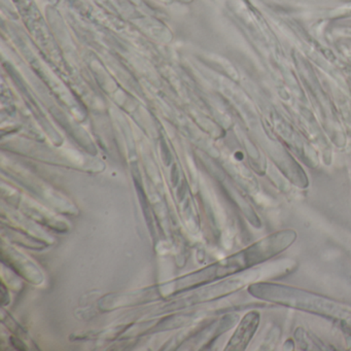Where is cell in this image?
I'll list each match as a JSON object with an SVG mask.
<instances>
[{"label":"cell","instance_id":"1","mask_svg":"<svg viewBox=\"0 0 351 351\" xmlns=\"http://www.w3.org/2000/svg\"><path fill=\"white\" fill-rule=\"evenodd\" d=\"M250 293L260 299L274 302L277 304L291 306L298 309L316 312L318 314H326L332 317H345L351 316V310L346 306L332 301L301 289L283 285H272V283H256L250 289Z\"/></svg>","mask_w":351,"mask_h":351},{"label":"cell","instance_id":"2","mask_svg":"<svg viewBox=\"0 0 351 351\" xmlns=\"http://www.w3.org/2000/svg\"><path fill=\"white\" fill-rule=\"evenodd\" d=\"M260 314L258 312H250L244 316L231 341L228 344L227 350H244L248 343L256 332L260 324Z\"/></svg>","mask_w":351,"mask_h":351}]
</instances>
